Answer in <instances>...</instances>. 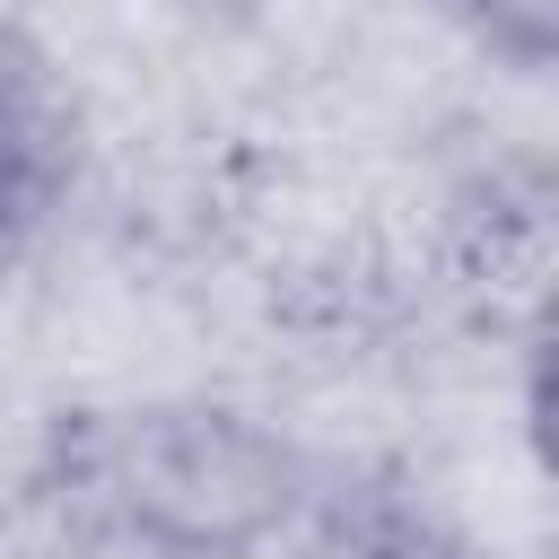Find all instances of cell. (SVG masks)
Returning a JSON list of instances; mask_svg holds the SVG:
<instances>
[{"mask_svg":"<svg viewBox=\"0 0 559 559\" xmlns=\"http://www.w3.org/2000/svg\"><path fill=\"white\" fill-rule=\"evenodd\" d=\"M79 489L166 559H236L297 507V454L236 411H131L79 445Z\"/></svg>","mask_w":559,"mask_h":559,"instance_id":"6da1fadb","label":"cell"},{"mask_svg":"<svg viewBox=\"0 0 559 559\" xmlns=\"http://www.w3.org/2000/svg\"><path fill=\"white\" fill-rule=\"evenodd\" d=\"M79 166V114L52 79V52L0 17V280L52 218Z\"/></svg>","mask_w":559,"mask_h":559,"instance_id":"7a4b0ae2","label":"cell"},{"mask_svg":"<svg viewBox=\"0 0 559 559\" xmlns=\"http://www.w3.org/2000/svg\"><path fill=\"white\" fill-rule=\"evenodd\" d=\"M314 559H472L454 533L437 524H411V515H367V524H341Z\"/></svg>","mask_w":559,"mask_h":559,"instance_id":"3957f363","label":"cell"},{"mask_svg":"<svg viewBox=\"0 0 559 559\" xmlns=\"http://www.w3.org/2000/svg\"><path fill=\"white\" fill-rule=\"evenodd\" d=\"M524 411H533V454H542V472L559 480V288H550V306H542V332H533Z\"/></svg>","mask_w":559,"mask_h":559,"instance_id":"277c9868","label":"cell"},{"mask_svg":"<svg viewBox=\"0 0 559 559\" xmlns=\"http://www.w3.org/2000/svg\"><path fill=\"white\" fill-rule=\"evenodd\" d=\"M472 35L498 44V52H515V61H559V9L550 0H533V9H480Z\"/></svg>","mask_w":559,"mask_h":559,"instance_id":"5b68a950","label":"cell"}]
</instances>
